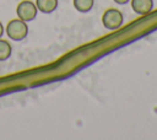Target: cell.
Segmentation results:
<instances>
[{"instance_id": "6da1fadb", "label": "cell", "mask_w": 157, "mask_h": 140, "mask_svg": "<svg viewBox=\"0 0 157 140\" xmlns=\"http://www.w3.org/2000/svg\"><path fill=\"white\" fill-rule=\"evenodd\" d=\"M28 26L20 18H13L6 25V34L12 41H22L27 37Z\"/></svg>"}, {"instance_id": "7a4b0ae2", "label": "cell", "mask_w": 157, "mask_h": 140, "mask_svg": "<svg viewBox=\"0 0 157 140\" xmlns=\"http://www.w3.org/2000/svg\"><path fill=\"white\" fill-rule=\"evenodd\" d=\"M124 22V16L118 9H108L102 15V23L107 29L115 31L120 28Z\"/></svg>"}, {"instance_id": "3957f363", "label": "cell", "mask_w": 157, "mask_h": 140, "mask_svg": "<svg viewBox=\"0 0 157 140\" xmlns=\"http://www.w3.org/2000/svg\"><path fill=\"white\" fill-rule=\"evenodd\" d=\"M37 6L34 2H32L31 0H23L21 1L18 5H17V9H16V14L18 16L20 20L25 21V22H28V21H32L36 18L37 16Z\"/></svg>"}, {"instance_id": "277c9868", "label": "cell", "mask_w": 157, "mask_h": 140, "mask_svg": "<svg viewBox=\"0 0 157 140\" xmlns=\"http://www.w3.org/2000/svg\"><path fill=\"white\" fill-rule=\"evenodd\" d=\"M131 9L137 15H146L153 9V0H130Z\"/></svg>"}, {"instance_id": "5b68a950", "label": "cell", "mask_w": 157, "mask_h": 140, "mask_svg": "<svg viewBox=\"0 0 157 140\" xmlns=\"http://www.w3.org/2000/svg\"><path fill=\"white\" fill-rule=\"evenodd\" d=\"M37 9L43 14H50L58 7V0H36Z\"/></svg>"}, {"instance_id": "8992f818", "label": "cell", "mask_w": 157, "mask_h": 140, "mask_svg": "<svg viewBox=\"0 0 157 140\" xmlns=\"http://www.w3.org/2000/svg\"><path fill=\"white\" fill-rule=\"evenodd\" d=\"M74 7L78 11V12H88L92 10L93 5H94V0H74L72 1Z\"/></svg>"}, {"instance_id": "52a82bcc", "label": "cell", "mask_w": 157, "mask_h": 140, "mask_svg": "<svg viewBox=\"0 0 157 140\" xmlns=\"http://www.w3.org/2000/svg\"><path fill=\"white\" fill-rule=\"evenodd\" d=\"M12 53V48L10 45V43L5 39L0 38V61H5L10 58Z\"/></svg>"}, {"instance_id": "ba28073f", "label": "cell", "mask_w": 157, "mask_h": 140, "mask_svg": "<svg viewBox=\"0 0 157 140\" xmlns=\"http://www.w3.org/2000/svg\"><path fill=\"white\" fill-rule=\"evenodd\" d=\"M114 2H117L118 5H125V4H128L130 0H113Z\"/></svg>"}, {"instance_id": "9c48e42d", "label": "cell", "mask_w": 157, "mask_h": 140, "mask_svg": "<svg viewBox=\"0 0 157 140\" xmlns=\"http://www.w3.org/2000/svg\"><path fill=\"white\" fill-rule=\"evenodd\" d=\"M2 34H4V26H2V23L0 22V38L2 37Z\"/></svg>"}]
</instances>
